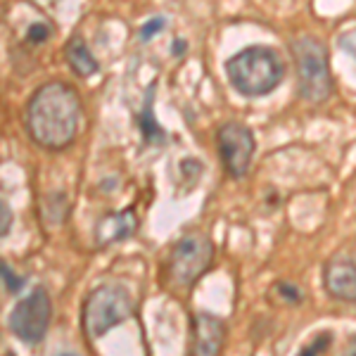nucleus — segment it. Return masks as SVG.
Wrapping results in <instances>:
<instances>
[{
  "label": "nucleus",
  "instance_id": "13",
  "mask_svg": "<svg viewBox=\"0 0 356 356\" xmlns=\"http://www.w3.org/2000/svg\"><path fill=\"white\" fill-rule=\"evenodd\" d=\"M41 214L48 223H65L69 219V200L65 193L45 195L41 200Z\"/></svg>",
  "mask_w": 356,
  "mask_h": 356
},
{
  "label": "nucleus",
  "instance_id": "20",
  "mask_svg": "<svg viewBox=\"0 0 356 356\" xmlns=\"http://www.w3.org/2000/svg\"><path fill=\"white\" fill-rule=\"evenodd\" d=\"M344 356H356V337H354V347H349V349H347V354H344Z\"/></svg>",
  "mask_w": 356,
  "mask_h": 356
},
{
  "label": "nucleus",
  "instance_id": "2",
  "mask_svg": "<svg viewBox=\"0 0 356 356\" xmlns=\"http://www.w3.org/2000/svg\"><path fill=\"white\" fill-rule=\"evenodd\" d=\"M226 76L240 95H271L285 79V65L280 55L266 45H250L226 60Z\"/></svg>",
  "mask_w": 356,
  "mask_h": 356
},
{
  "label": "nucleus",
  "instance_id": "18",
  "mask_svg": "<svg viewBox=\"0 0 356 356\" xmlns=\"http://www.w3.org/2000/svg\"><path fill=\"white\" fill-rule=\"evenodd\" d=\"M275 290H278V295L283 297L285 302H290V304H302V290L297 288V285H292V283H278L275 285Z\"/></svg>",
  "mask_w": 356,
  "mask_h": 356
},
{
  "label": "nucleus",
  "instance_id": "4",
  "mask_svg": "<svg viewBox=\"0 0 356 356\" xmlns=\"http://www.w3.org/2000/svg\"><path fill=\"white\" fill-rule=\"evenodd\" d=\"M136 314V302L131 292L117 283H105L90 290V295L83 302L81 325L90 340L107 335L119 323L129 321Z\"/></svg>",
  "mask_w": 356,
  "mask_h": 356
},
{
  "label": "nucleus",
  "instance_id": "3",
  "mask_svg": "<svg viewBox=\"0 0 356 356\" xmlns=\"http://www.w3.org/2000/svg\"><path fill=\"white\" fill-rule=\"evenodd\" d=\"M290 53L297 69L300 97L314 105H323L335 88L328 67V48L314 36H300L290 43Z\"/></svg>",
  "mask_w": 356,
  "mask_h": 356
},
{
  "label": "nucleus",
  "instance_id": "5",
  "mask_svg": "<svg viewBox=\"0 0 356 356\" xmlns=\"http://www.w3.org/2000/svg\"><path fill=\"white\" fill-rule=\"evenodd\" d=\"M214 264V243L204 233H186L171 245L164 275L174 288H193Z\"/></svg>",
  "mask_w": 356,
  "mask_h": 356
},
{
  "label": "nucleus",
  "instance_id": "6",
  "mask_svg": "<svg viewBox=\"0 0 356 356\" xmlns=\"http://www.w3.org/2000/svg\"><path fill=\"white\" fill-rule=\"evenodd\" d=\"M53 321V300L50 292L43 285H36L26 297H22L10 312L8 328L10 332L24 344H38L43 342L45 332Z\"/></svg>",
  "mask_w": 356,
  "mask_h": 356
},
{
  "label": "nucleus",
  "instance_id": "12",
  "mask_svg": "<svg viewBox=\"0 0 356 356\" xmlns=\"http://www.w3.org/2000/svg\"><path fill=\"white\" fill-rule=\"evenodd\" d=\"M152 95H154V86L147 88V95H145V107H143V114H140V134H143V140L147 145H162L164 143V131L159 124H154V114H152Z\"/></svg>",
  "mask_w": 356,
  "mask_h": 356
},
{
  "label": "nucleus",
  "instance_id": "17",
  "mask_svg": "<svg viewBox=\"0 0 356 356\" xmlns=\"http://www.w3.org/2000/svg\"><path fill=\"white\" fill-rule=\"evenodd\" d=\"M337 45H340L342 53H347L349 57H354L356 60V26L344 29L340 36H337Z\"/></svg>",
  "mask_w": 356,
  "mask_h": 356
},
{
  "label": "nucleus",
  "instance_id": "8",
  "mask_svg": "<svg viewBox=\"0 0 356 356\" xmlns=\"http://www.w3.org/2000/svg\"><path fill=\"white\" fill-rule=\"evenodd\" d=\"M226 321L209 312L191 316V347L188 356H221L226 344Z\"/></svg>",
  "mask_w": 356,
  "mask_h": 356
},
{
  "label": "nucleus",
  "instance_id": "11",
  "mask_svg": "<svg viewBox=\"0 0 356 356\" xmlns=\"http://www.w3.org/2000/svg\"><path fill=\"white\" fill-rule=\"evenodd\" d=\"M65 60L69 69L76 74L79 79H90L100 72V65H97L95 55L90 53L88 43L81 36H72L65 45Z\"/></svg>",
  "mask_w": 356,
  "mask_h": 356
},
{
  "label": "nucleus",
  "instance_id": "14",
  "mask_svg": "<svg viewBox=\"0 0 356 356\" xmlns=\"http://www.w3.org/2000/svg\"><path fill=\"white\" fill-rule=\"evenodd\" d=\"M0 271H3V285H5V290H8L10 295H19V292L24 290L26 278H19V275H17L13 268L8 266V261L0 264Z\"/></svg>",
  "mask_w": 356,
  "mask_h": 356
},
{
  "label": "nucleus",
  "instance_id": "7",
  "mask_svg": "<svg viewBox=\"0 0 356 356\" xmlns=\"http://www.w3.org/2000/svg\"><path fill=\"white\" fill-rule=\"evenodd\" d=\"M216 150L221 164L231 178H245L252 166V157L257 152V140L250 126L240 122H226L216 131Z\"/></svg>",
  "mask_w": 356,
  "mask_h": 356
},
{
  "label": "nucleus",
  "instance_id": "15",
  "mask_svg": "<svg viewBox=\"0 0 356 356\" xmlns=\"http://www.w3.org/2000/svg\"><path fill=\"white\" fill-rule=\"evenodd\" d=\"M330 342H332V335H330V332H321V335H316L314 340L309 342L307 347H304L297 356H323L325 349L330 347Z\"/></svg>",
  "mask_w": 356,
  "mask_h": 356
},
{
  "label": "nucleus",
  "instance_id": "1",
  "mask_svg": "<svg viewBox=\"0 0 356 356\" xmlns=\"http://www.w3.org/2000/svg\"><path fill=\"white\" fill-rule=\"evenodd\" d=\"M81 95L67 81L41 83L24 107V129L31 143L41 150L62 152L74 145L81 131Z\"/></svg>",
  "mask_w": 356,
  "mask_h": 356
},
{
  "label": "nucleus",
  "instance_id": "10",
  "mask_svg": "<svg viewBox=\"0 0 356 356\" xmlns=\"http://www.w3.org/2000/svg\"><path fill=\"white\" fill-rule=\"evenodd\" d=\"M323 288L332 300L356 304V261L352 257L340 254L325 264Z\"/></svg>",
  "mask_w": 356,
  "mask_h": 356
},
{
  "label": "nucleus",
  "instance_id": "19",
  "mask_svg": "<svg viewBox=\"0 0 356 356\" xmlns=\"http://www.w3.org/2000/svg\"><path fill=\"white\" fill-rule=\"evenodd\" d=\"M0 209H3V228H0V233H3V238H8L10 228H13V211H10L8 202L0 204Z\"/></svg>",
  "mask_w": 356,
  "mask_h": 356
},
{
  "label": "nucleus",
  "instance_id": "9",
  "mask_svg": "<svg viewBox=\"0 0 356 356\" xmlns=\"http://www.w3.org/2000/svg\"><path fill=\"white\" fill-rule=\"evenodd\" d=\"M136 231H138V214H136L134 207L102 214L93 228L95 247L97 250H105V247L124 243V240L134 238Z\"/></svg>",
  "mask_w": 356,
  "mask_h": 356
},
{
  "label": "nucleus",
  "instance_id": "16",
  "mask_svg": "<svg viewBox=\"0 0 356 356\" xmlns=\"http://www.w3.org/2000/svg\"><path fill=\"white\" fill-rule=\"evenodd\" d=\"M164 26H166V19L164 17H152V19H147L145 24L140 26V31H138V38H140L143 43H147V41H152L157 33H162L164 31Z\"/></svg>",
  "mask_w": 356,
  "mask_h": 356
},
{
  "label": "nucleus",
  "instance_id": "21",
  "mask_svg": "<svg viewBox=\"0 0 356 356\" xmlns=\"http://www.w3.org/2000/svg\"><path fill=\"white\" fill-rule=\"evenodd\" d=\"M60 356H76V354H69V352H65V354H60Z\"/></svg>",
  "mask_w": 356,
  "mask_h": 356
}]
</instances>
